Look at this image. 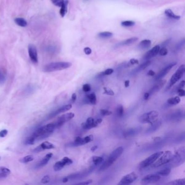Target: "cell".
Returning a JSON list of instances; mask_svg holds the SVG:
<instances>
[{
    "mask_svg": "<svg viewBox=\"0 0 185 185\" xmlns=\"http://www.w3.org/2000/svg\"><path fill=\"white\" fill-rule=\"evenodd\" d=\"M57 129L55 123L48 124L46 126H42L35 130L32 134L31 137L36 141L45 139L50 136L53 131Z\"/></svg>",
    "mask_w": 185,
    "mask_h": 185,
    "instance_id": "1",
    "label": "cell"
},
{
    "mask_svg": "<svg viewBox=\"0 0 185 185\" xmlns=\"http://www.w3.org/2000/svg\"><path fill=\"white\" fill-rule=\"evenodd\" d=\"M124 149L122 147H119L110 154V156L107 158V160L103 163L99 168V171H104L106 169L109 168L111 165L116 161L118 158H119L123 152Z\"/></svg>",
    "mask_w": 185,
    "mask_h": 185,
    "instance_id": "2",
    "label": "cell"
},
{
    "mask_svg": "<svg viewBox=\"0 0 185 185\" xmlns=\"http://www.w3.org/2000/svg\"><path fill=\"white\" fill-rule=\"evenodd\" d=\"M71 66L72 64L70 62H53L46 65L43 67V70L45 72H52L68 69Z\"/></svg>",
    "mask_w": 185,
    "mask_h": 185,
    "instance_id": "3",
    "label": "cell"
},
{
    "mask_svg": "<svg viewBox=\"0 0 185 185\" xmlns=\"http://www.w3.org/2000/svg\"><path fill=\"white\" fill-rule=\"evenodd\" d=\"M159 116V114L158 111L153 110L142 115L139 117V121L142 123L153 124L158 121Z\"/></svg>",
    "mask_w": 185,
    "mask_h": 185,
    "instance_id": "4",
    "label": "cell"
},
{
    "mask_svg": "<svg viewBox=\"0 0 185 185\" xmlns=\"http://www.w3.org/2000/svg\"><path fill=\"white\" fill-rule=\"evenodd\" d=\"M185 147L183 146L178 149L175 153V155L172 156L171 160V165H174V167L183 164L185 162Z\"/></svg>",
    "mask_w": 185,
    "mask_h": 185,
    "instance_id": "5",
    "label": "cell"
},
{
    "mask_svg": "<svg viewBox=\"0 0 185 185\" xmlns=\"http://www.w3.org/2000/svg\"><path fill=\"white\" fill-rule=\"evenodd\" d=\"M172 156H173V154L171 151H166L163 153L159 158H158V160H156L155 162H154L151 165V166L154 168H158L165 164H167L170 162Z\"/></svg>",
    "mask_w": 185,
    "mask_h": 185,
    "instance_id": "6",
    "label": "cell"
},
{
    "mask_svg": "<svg viewBox=\"0 0 185 185\" xmlns=\"http://www.w3.org/2000/svg\"><path fill=\"white\" fill-rule=\"evenodd\" d=\"M185 72V67L184 65H181V66L179 67L178 69L176 70V72L174 73L173 75L171 76L170 82H169V86L168 87V89L171 88L174 85L176 84L179 80L181 79L183 75L184 74Z\"/></svg>",
    "mask_w": 185,
    "mask_h": 185,
    "instance_id": "7",
    "label": "cell"
},
{
    "mask_svg": "<svg viewBox=\"0 0 185 185\" xmlns=\"http://www.w3.org/2000/svg\"><path fill=\"white\" fill-rule=\"evenodd\" d=\"M163 153V151H158L155 153L149 156V157L146 158L145 160L142 161V162L140 163V164H139L140 167H142V168H145V167H148L149 166H151L154 162H155L156 161L158 160V158L162 155Z\"/></svg>",
    "mask_w": 185,
    "mask_h": 185,
    "instance_id": "8",
    "label": "cell"
},
{
    "mask_svg": "<svg viewBox=\"0 0 185 185\" xmlns=\"http://www.w3.org/2000/svg\"><path fill=\"white\" fill-rule=\"evenodd\" d=\"M137 178L138 175L137 173L135 171H133L124 176L118 185H129L136 180Z\"/></svg>",
    "mask_w": 185,
    "mask_h": 185,
    "instance_id": "9",
    "label": "cell"
},
{
    "mask_svg": "<svg viewBox=\"0 0 185 185\" xmlns=\"http://www.w3.org/2000/svg\"><path fill=\"white\" fill-rule=\"evenodd\" d=\"M102 122V119H97L95 121L92 117H89L87 119L86 121L82 124V127L84 129L89 130L91 128L96 127L99 124L101 123Z\"/></svg>",
    "mask_w": 185,
    "mask_h": 185,
    "instance_id": "10",
    "label": "cell"
},
{
    "mask_svg": "<svg viewBox=\"0 0 185 185\" xmlns=\"http://www.w3.org/2000/svg\"><path fill=\"white\" fill-rule=\"evenodd\" d=\"M73 163V161L68 157H64L61 161L56 162L53 166L54 171H58L64 168L65 166L70 165Z\"/></svg>",
    "mask_w": 185,
    "mask_h": 185,
    "instance_id": "11",
    "label": "cell"
},
{
    "mask_svg": "<svg viewBox=\"0 0 185 185\" xmlns=\"http://www.w3.org/2000/svg\"><path fill=\"white\" fill-rule=\"evenodd\" d=\"M75 115L73 112H69L65 114L62 115V116L59 117L57 119V121L55 122V126L57 128H59L61 126H62L66 122L71 120V119L74 118Z\"/></svg>",
    "mask_w": 185,
    "mask_h": 185,
    "instance_id": "12",
    "label": "cell"
},
{
    "mask_svg": "<svg viewBox=\"0 0 185 185\" xmlns=\"http://www.w3.org/2000/svg\"><path fill=\"white\" fill-rule=\"evenodd\" d=\"M161 179V176L156 174H149L141 180V183L142 185H147L150 183H154L158 182Z\"/></svg>",
    "mask_w": 185,
    "mask_h": 185,
    "instance_id": "13",
    "label": "cell"
},
{
    "mask_svg": "<svg viewBox=\"0 0 185 185\" xmlns=\"http://www.w3.org/2000/svg\"><path fill=\"white\" fill-rule=\"evenodd\" d=\"M28 54L30 59L33 63L37 64L38 62V55L36 46L33 44H30L28 47Z\"/></svg>",
    "mask_w": 185,
    "mask_h": 185,
    "instance_id": "14",
    "label": "cell"
},
{
    "mask_svg": "<svg viewBox=\"0 0 185 185\" xmlns=\"http://www.w3.org/2000/svg\"><path fill=\"white\" fill-rule=\"evenodd\" d=\"M176 64V62H173V63L169 64L168 65H167V66L165 67L164 69H162V70L160 71V72L158 73L157 75H156L155 80H156V81L161 80L162 78H163L165 77V75H167V74L169 73V71H171V70Z\"/></svg>",
    "mask_w": 185,
    "mask_h": 185,
    "instance_id": "15",
    "label": "cell"
},
{
    "mask_svg": "<svg viewBox=\"0 0 185 185\" xmlns=\"http://www.w3.org/2000/svg\"><path fill=\"white\" fill-rule=\"evenodd\" d=\"M160 47L159 45H156L151 48V50L148 51L143 56V59L144 60L151 59L155 57L159 54V52L160 50Z\"/></svg>",
    "mask_w": 185,
    "mask_h": 185,
    "instance_id": "16",
    "label": "cell"
},
{
    "mask_svg": "<svg viewBox=\"0 0 185 185\" xmlns=\"http://www.w3.org/2000/svg\"><path fill=\"white\" fill-rule=\"evenodd\" d=\"M54 148H55V146L54 144H53L50 142L46 141V142H42L40 145H39V146L36 147L33 151L34 153H39L46 149H51Z\"/></svg>",
    "mask_w": 185,
    "mask_h": 185,
    "instance_id": "17",
    "label": "cell"
},
{
    "mask_svg": "<svg viewBox=\"0 0 185 185\" xmlns=\"http://www.w3.org/2000/svg\"><path fill=\"white\" fill-rule=\"evenodd\" d=\"M71 108H72V105L70 104L64 105L62 107L59 108L57 110H55L52 113H50V114L49 115L48 117H49V119H52L53 117L56 116L62 113V112H66L67 111H69V110L71 109Z\"/></svg>",
    "mask_w": 185,
    "mask_h": 185,
    "instance_id": "18",
    "label": "cell"
},
{
    "mask_svg": "<svg viewBox=\"0 0 185 185\" xmlns=\"http://www.w3.org/2000/svg\"><path fill=\"white\" fill-rule=\"evenodd\" d=\"M166 83V80H159V82L152 87L150 90L149 91L148 93L150 95V96L155 94L157 92L159 91L161 89H162V87L165 85Z\"/></svg>",
    "mask_w": 185,
    "mask_h": 185,
    "instance_id": "19",
    "label": "cell"
},
{
    "mask_svg": "<svg viewBox=\"0 0 185 185\" xmlns=\"http://www.w3.org/2000/svg\"><path fill=\"white\" fill-rule=\"evenodd\" d=\"M139 40L138 38L136 37H133L130 38L129 39H126L125 40L121 41V42L118 43L117 46L118 47H122V46H130L133 45L134 43H136Z\"/></svg>",
    "mask_w": 185,
    "mask_h": 185,
    "instance_id": "20",
    "label": "cell"
},
{
    "mask_svg": "<svg viewBox=\"0 0 185 185\" xmlns=\"http://www.w3.org/2000/svg\"><path fill=\"white\" fill-rule=\"evenodd\" d=\"M52 156L53 154L52 153H50L46 154V156L44 158H42V159L37 164L35 168H40L45 166Z\"/></svg>",
    "mask_w": 185,
    "mask_h": 185,
    "instance_id": "21",
    "label": "cell"
},
{
    "mask_svg": "<svg viewBox=\"0 0 185 185\" xmlns=\"http://www.w3.org/2000/svg\"><path fill=\"white\" fill-rule=\"evenodd\" d=\"M84 144H85V143L84 141L83 138L78 136V137H75L74 142L70 143L67 145L69 147H77L84 145Z\"/></svg>",
    "mask_w": 185,
    "mask_h": 185,
    "instance_id": "22",
    "label": "cell"
},
{
    "mask_svg": "<svg viewBox=\"0 0 185 185\" xmlns=\"http://www.w3.org/2000/svg\"><path fill=\"white\" fill-rule=\"evenodd\" d=\"M68 3H69L68 0H63L62 6L60 7V14L62 18H64V16H65V15L66 14L67 12Z\"/></svg>",
    "mask_w": 185,
    "mask_h": 185,
    "instance_id": "23",
    "label": "cell"
},
{
    "mask_svg": "<svg viewBox=\"0 0 185 185\" xmlns=\"http://www.w3.org/2000/svg\"><path fill=\"white\" fill-rule=\"evenodd\" d=\"M151 42L150 40L145 39L139 42V48L142 50L148 49L151 46Z\"/></svg>",
    "mask_w": 185,
    "mask_h": 185,
    "instance_id": "24",
    "label": "cell"
},
{
    "mask_svg": "<svg viewBox=\"0 0 185 185\" xmlns=\"http://www.w3.org/2000/svg\"><path fill=\"white\" fill-rule=\"evenodd\" d=\"M10 173V170L6 167H0V180L6 178Z\"/></svg>",
    "mask_w": 185,
    "mask_h": 185,
    "instance_id": "25",
    "label": "cell"
},
{
    "mask_svg": "<svg viewBox=\"0 0 185 185\" xmlns=\"http://www.w3.org/2000/svg\"><path fill=\"white\" fill-rule=\"evenodd\" d=\"M165 14L167 17H168L169 18L174 19V20H180L181 18L180 16L176 15L174 14V12L171 10V9H167L165 11Z\"/></svg>",
    "mask_w": 185,
    "mask_h": 185,
    "instance_id": "26",
    "label": "cell"
},
{
    "mask_svg": "<svg viewBox=\"0 0 185 185\" xmlns=\"http://www.w3.org/2000/svg\"><path fill=\"white\" fill-rule=\"evenodd\" d=\"M14 22L17 25L21 27H25L27 26V21L22 18H16L14 19Z\"/></svg>",
    "mask_w": 185,
    "mask_h": 185,
    "instance_id": "27",
    "label": "cell"
},
{
    "mask_svg": "<svg viewBox=\"0 0 185 185\" xmlns=\"http://www.w3.org/2000/svg\"><path fill=\"white\" fill-rule=\"evenodd\" d=\"M151 64V62L150 60H147L146 62H145L143 64L140 65L139 66L135 69L134 71L136 73H137V72H139L143 71V70H144V69H146L147 67H148Z\"/></svg>",
    "mask_w": 185,
    "mask_h": 185,
    "instance_id": "28",
    "label": "cell"
},
{
    "mask_svg": "<svg viewBox=\"0 0 185 185\" xmlns=\"http://www.w3.org/2000/svg\"><path fill=\"white\" fill-rule=\"evenodd\" d=\"M86 99L90 104H96L97 102V97H96V94L95 93H91L87 95L86 96Z\"/></svg>",
    "mask_w": 185,
    "mask_h": 185,
    "instance_id": "29",
    "label": "cell"
},
{
    "mask_svg": "<svg viewBox=\"0 0 185 185\" xmlns=\"http://www.w3.org/2000/svg\"><path fill=\"white\" fill-rule=\"evenodd\" d=\"M185 184V179H179L176 180L171 181L167 183V185H184Z\"/></svg>",
    "mask_w": 185,
    "mask_h": 185,
    "instance_id": "30",
    "label": "cell"
},
{
    "mask_svg": "<svg viewBox=\"0 0 185 185\" xmlns=\"http://www.w3.org/2000/svg\"><path fill=\"white\" fill-rule=\"evenodd\" d=\"M180 97L176 96V97L168 99L167 100V103L171 105H176V104H178L180 102Z\"/></svg>",
    "mask_w": 185,
    "mask_h": 185,
    "instance_id": "31",
    "label": "cell"
},
{
    "mask_svg": "<svg viewBox=\"0 0 185 185\" xmlns=\"http://www.w3.org/2000/svg\"><path fill=\"white\" fill-rule=\"evenodd\" d=\"M98 35L102 39H108L113 36V33L110 32H103L99 33Z\"/></svg>",
    "mask_w": 185,
    "mask_h": 185,
    "instance_id": "32",
    "label": "cell"
},
{
    "mask_svg": "<svg viewBox=\"0 0 185 185\" xmlns=\"http://www.w3.org/2000/svg\"><path fill=\"white\" fill-rule=\"evenodd\" d=\"M171 172V169H170L169 168H167L158 171L157 174L160 176H166L169 175Z\"/></svg>",
    "mask_w": 185,
    "mask_h": 185,
    "instance_id": "33",
    "label": "cell"
},
{
    "mask_svg": "<svg viewBox=\"0 0 185 185\" xmlns=\"http://www.w3.org/2000/svg\"><path fill=\"white\" fill-rule=\"evenodd\" d=\"M103 158L101 156H94L92 157V161L94 164L96 166L99 165L103 162Z\"/></svg>",
    "mask_w": 185,
    "mask_h": 185,
    "instance_id": "34",
    "label": "cell"
},
{
    "mask_svg": "<svg viewBox=\"0 0 185 185\" xmlns=\"http://www.w3.org/2000/svg\"><path fill=\"white\" fill-rule=\"evenodd\" d=\"M34 160V158L32 155H27L26 156L23 158L21 159L20 160V162L23 163H28V162H31L33 160Z\"/></svg>",
    "mask_w": 185,
    "mask_h": 185,
    "instance_id": "35",
    "label": "cell"
},
{
    "mask_svg": "<svg viewBox=\"0 0 185 185\" xmlns=\"http://www.w3.org/2000/svg\"><path fill=\"white\" fill-rule=\"evenodd\" d=\"M135 22L133 21H124L121 22V26L123 27H131L135 25Z\"/></svg>",
    "mask_w": 185,
    "mask_h": 185,
    "instance_id": "36",
    "label": "cell"
},
{
    "mask_svg": "<svg viewBox=\"0 0 185 185\" xmlns=\"http://www.w3.org/2000/svg\"><path fill=\"white\" fill-rule=\"evenodd\" d=\"M103 90H104L103 94H105V95H107L109 96H114V92L113 91V90L110 89L109 87H104Z\"/></svg>",
    "mask_w": 185,
    "mask_h": 185,
    "instance_id": "37",
    "label": "cell"
},
{
    "mask_svg": "<svg viewBox=\"0 0 185 185\" xmlns=\"http://www.w3.org/2000/svg\"><path fill=\"white\" fill-rule=\"evenodd\" d=\"M117 114L119 117H122L124 115V109L122 105H119L117 108Z\"/></svg>",
    "mask_w": 185,
    "mask_h": 185,
    "instance_id": "38",
    "label": "cell"
},
{
    "mask_svg": "<svg viewBox=\"0 0 185 185\" xmlns=\"http://www.w3.org/2000/svg\"><path fill=\"white\" fill-rule=\"evenodd\" d=\"M159 53L161 56H165L168 54V50L167 48L165 47H162V48H160V50L159 52Z\"/></svg>",
    "mask_w": 185,
    "mask_h": 185,
    "instance_id": "39",
    "label": "cell"
},
{
    "mask_svg": "<svg viewBox=\"0 0 185 185\" xmlns=\"http://www.w3.org/2000/svg\"><path fill=\"white\" fill-rule=\"evenodd\" d=\"M83 139H84L85 143L87 144L89 142H91L94 139V136L92 135H88L86 137H85L84 138H83Z\"/></svg>",
    "mask_w": 185,
    "mask_h": 185,
    "instance_id": "40",
    "label": "cell"
},
{
    "mask_svg": "<svg viewBox=\"0 0 185 185\" xmlns=\"http://www.w3.org/2000/svg\"><path fill=\"white\" fill-rule=\"evenodd\" d=\"M50 176L48 175H47L43 176V178H42L41 182L43 184H46V183H47L50 181Z\"/></svg>",
    "mask_w": 185,
    "mask_h": 185,
    "instance_id": "41",
    "label": "cell"
},
{
    "mask_svg": "<svg viewBox=\"0 0 185 185\" xmlns=\"http://www.w3.org/2000/svg\"><path fill=\"white\" fill-rule=\"evenodd\" d=\"M53 5L57 7H60L62 6L63 0H50Z\"/></svg>",
    "mask_w": 185,
    "mask_h": 185,
    "instance_id": "42",
    "label": "cell"
},
{
    "mask_svg": "<svg viewBox=\"0 0 185 185\" xmlns=\"http://www.w3.org/2000/svg\"><path fill=\"white\" fill-rule=\"evenodd\" d=\"M100 112L101 114L103 116H109L110 115L112 114V112L110 111L109 110H105V109H101Z\"/></svg>",
    "mask_w": 185,
    "mask_h": 185,
    "instance_id": "43",
    "label": "cell"
},
{
    "mask_svg": "<svg viewBox=\"0 0 185 185\" xmlns=\"http://www.w3.org/2000/svg\"><path fill=\"white\" fill-rule=\"evenodd\" d=\"M82 90L85 92H88L90 91L91 90V86L89 84H85L82 86Z\"/></svg>",
    "mask_w": 185,
    "mask_h": 185,
    "instance_id": "44",
    "label": "cell"
},
{
    "mask_svg": "<svg viewBox=\"0 0 185 185\" xmlns=\"http://www.w3.org/2000/svg\"><path fill=\"white\" fill-rule=\"evenodd\" d=\"M114 71V70L112 69H107L105 71L103 72L102 73V74L105 75H110V74H111L113 73Z\"/></svg>",
    "mask_w": 185,
    "mask_h": 185,
    "instance_id": "45",
    "label": "cell"
},
{
    "mask_svg": "<svg viewBox=\"0 0 185 185\" xmlns=\"http://www.w3.org/2000/svg\"><path fill=\"white\" fill-rule=\"evenodd\" d=\"M6 82V77L4 74L0 71V84H3Z\"/></svg>",
    "mask_w": 185,
    "mask_h": 185,
    "instance_id": "46",
    "label": "cell"
},
{
    "mask_svg": "<svg viewBox=\"0 0 185 185\" xmlns=\"http://www.w3.org/2000/svg\"><path fill=\"white\" fill-rule=\"evenodd\" d=\"M176 92H178L179 96L180 97H183V96H185V90L183 89H179L177 90Z\"/></svg>",
    "mask_w": 185,
    "mask_h": 185,
    "instance_id": "47",
    "label": "cell"
},
{
    "mask_svg": "<svg viewBox=\"0 0 185 185\" xmlns=\"http://www.w3.org/2000/svg\"><path fill=\"white\" fill-rule=\"evenodd\" d=\"M8 134V130L6 129H3V130H1L0 131V137H5V136H7Z\"/></svg>",
    "mask_w": 185,
    "mask_h": 185,
    "instance_id": "48",
    "label": "cell"
},
{
    "mask_svg": "<svg viewBox=\"0 0 185 185\" xmlns=\"http://www.w3.org/2000/svg\"><path fill=\"white\" fill-rule=\"evenodd\" d=\"M84 52L85 54H86V55H90V54H91L92 50L90 47H85L84 48Z\"/></svg>",
    "mask_w": 185,
    "mask_h": 185,
    "instance_id": "49",
    "label": "cell"
},
{
    "mask_svg": "<svg viewBox=\"0 0 185 185\" xmlns=\"http://www.w3.org/2000/svg\"><path fill=\"white\" fill-rule=\"evenodd\" d=\"M184 44H185V40L184 39H183L182 41H181L179 43H178V45H176V49L179 50V49H181V48L183 47V46H184Z\"/></svg>",
    "mask_w": 185,
    "mask_h": 185,
    "instance_id": "50",
    "label": "cell"
},
{
    "mask_svg": "<svg viewBox=\"0 0 185 185\" xmlns=\"http://www.w3.org/2000/svg\"><path fill=\"white\" fill-rule=\"evenodd\" d=\"M92 183V180L90 179V180H88L85 181H84V182L78 183H77V185H87L91 184Z\"/></svg>",
    "mask_w": 185,
    "mask_h": 185,
    "instance_id": "51",
    "label": "cell"
},
{
    "mask_svg": "<svg viewBox=\"0 0 185 185\" xmlns=\"http://www.w3.org/2000/svg\"><path fill=\"white\" fill-rule=\"evenodd\" d=\"M185 80H182L180 82V84L178 85V86L176 87V89L178 90L179 89H183L184 86H185ZM177 90H176V91H177Z\"/></svg>",
    "mask_w": 185,
    "mask_h": 185,
    "instance_id": "52",
    "label": "cell"
},
{
    "mask_svg": "<svg viewBox=\"0 0 185 185\" xmlns=\"http://www.w3.org/2000/svg\"><path fill=\"white\" fill-rule=\"evenodd\" d=\"M130 64H131V65H136V64H139V60L137 59H131L130 60Z\"/></svg>",
    "mask_w": 185,
    "mask_h": 185,
    "instance_id": "53",
    "label": "cell"
},
{
    "mask_svg": "<svg viewBox=\"0 0 185 185\" xmlns=\"http://www.w3.org/2000/svg\"><path fill=\"white\" fill-rule=\"evenodd\" d=\"M71 99H72V102L74 103V102H75V101H76V99H77V95H76V94H72V97H71Z\"/></svg>",
    "mask_w": 185,
    "mask_h": 185,
    "instance_id": "54",
    "label": "cell"
},
{
    "mask_svg": "<svg viewBox=\"0 0 185 185\" xmlns=\"http://www.w3.org/2000/svg\"><path fill=\"white\" fill-rule=\"evenodd\" d=\"M155 74V73L153 70H149L148 72L147 73V75H149V76H154Z\"/></svg>",
    "mask_w": 185,
    "mask_h": 185,
    "instance_id": "55",
    "label": "cell"
},
{
    "mask_svg": "<svg viewBox=\"0 0 185 185\" xmlns=\"http://www.w3.org/2000/svg\"><path fill=\"white\" fill-rule=\"evenodd\" d=\"M170 41H171V39H167V40H166L163 43H162V46H166V45H167V44L169 43Z\"/></svg>",
    "mask_w": 185,
    "mask_h": 185,
    "instance_id": "56",
    "label": "cell"
},
{
    "mask_svg": "<svg viewBox=\"0 0 185 185\" xmlns=\"http://www.w3.org/2000/svg\"><path fill=\"white\" fill-rule=\"evenodd\" d=\"M150 96V95L149 94L148 92H147L145 93L144 95V99L145 100H147L148 99L149 97Z\"/></svg>",
    "mask_w": 185,
    "mask_h": 185,
    "instance_id": "57",
    "label": "cell"
},
{
    "mask_svg": "<svg viewBox=\"0 0 185 185\" xmlns=\"http://www.w3.org/2000/svg\"><path fill=\"white\" fill-rule=\"evenodd\" d=\"M124 85H125V87H128L129 86V85H130V81L129 80H126L124 82Z\"/></svg>",
    "mask_w": 185,
    "mask_h": 185,
    "instance_id": "58",
    "label": "cell"
},
{
    "mask_svg": "<svg viewBox=\"0 0 185 185\" xmlns=\"http://www.w3.org/2000/svg\"><path fill=\"white\" fill-rule=\"evenodd\" d=\"M97 148H98V146H93L91 148V151L92 152H94Z\"/></svg>",
    "mask_w": 185,
    "mask_h": 185,
    "instance_id": "59",
    "label": "cell"
},
{
    "mask_svg": "<svg viewBox=\"0 0 185 185\" xmlns=\"http://www.w3.org/2000/svg\"><path fill=\"white\" fill-rule=\"evenodd\" d=\"M69 181V179L67 178V177H65L64 178L62 179V182L64 183H67V181Z\"/></svg>",
    "mask_w": 185,
    "mask_h": 185,
    "instance_id": "60",
    "label": "cell"
},
{
    "mask_svg": "<svg viewBox=\"0 0 185 185\" xmlns=\"http://www.w3.org/2000/svg\"><path fill=\"white\" fill-rule=\"evenodd\" d=\"M160 139H161V138H160V137H156L155 139H154V140L156 141H159Z\"/></svg>",
    "mask_w": 185,
    "mask_h": 185,
    "instance_id": "61",
    "label": "cell"
},
{
    "mask_svg": "<svg viewBox=\"0 0 185 185\" xmlns=\"http://www.w3.org/2000/svg\"><path fill=\"white\" fill-rule=\"evenodd\" d=\"M85 1H87V0H85Z\"/></svg>",
    "mask_w": 185,
    "mask_h": 185,
    "instance_id": "62",
    "label": "cell"
},
{
    "mask_svg": "<svg viewBox=\"0 0 185 185\" xmlns=\"http://www.w3.org/2000/svg\"><path fill=\"white\" fill-rule=\"evenodd\" d=\"M0 159H1V158H0Z\"/></svg>",
    "mask_w": 185,
    "mask_h": 185,
    "instance_id": "63",
    "label": "cell"
}]
</instances>
